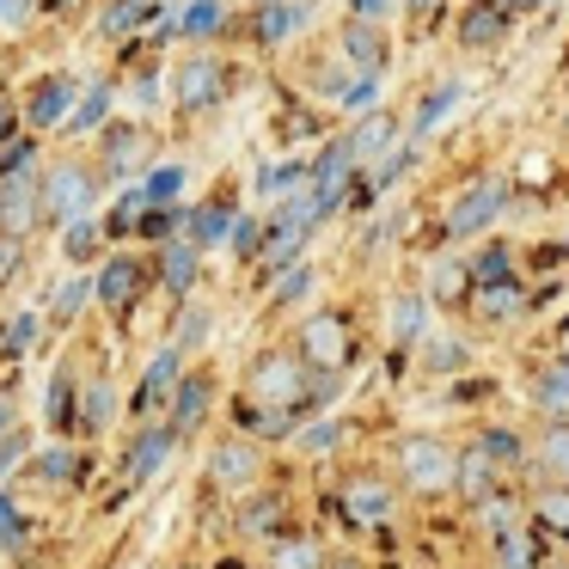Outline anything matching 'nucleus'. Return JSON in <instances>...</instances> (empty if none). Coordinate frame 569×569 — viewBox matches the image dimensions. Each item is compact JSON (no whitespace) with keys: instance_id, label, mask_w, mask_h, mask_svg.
<instances>
[{"instance_id":"1","label":"nucleus","mask_w":569,"mask_h":569,"mask_svg":"<svg viewBox=\"0 0 569 569\" xmlns=\"http://www.w3.org/2000/svg\"><path fill=\"white\" fill-rule=\"evenodd\" d=\"M31 166H38L31 153H13L7 172H0V233H13V239H26L43 221V184Z\"/></svg>"},{"instance_id":"2","label":"nucleus","mask_w":569,"mask_h":569,"mask_svg":"<svg viewBox=\"0 0 569 569\" xmlns=\"http://www.w3.org/2000/svg\"><path fill=\"white\" fill-rule=\"evenodd\" d=\"M92 197H99V178H92L87 166H50V178H43V214H50V221H80V214H92Z\"/></svg>"},{"instance_id":"3","label":"nucleus","mask_w":569,"mask_h":569,"mask_svg":"<svg viewBox=\"0 0 569 569\" xmlns=\"http://www.w3.org/2000/svg\"><path fill=\"white\" fill-rule=\"evenodd\" d=\"M398 466H405V478L417 483V490H447V483L459 478V459L447 453L435 435H410V441L398 447Z\"/></svg>"},{"instance_id":"4","label":"nucleus","mask_w":569,"mask_h":569,"mask_svg":"<svg viewBox=\"0 0 569 569\" xmlns=\"http://www.w3.org/2000/svg\"><path fill=\"white\" fill-rule=\"evenodd\" d=\"M221 92H227V68L214 62V56L184 62V68H178V80H172V104H178V111H209V104H221Z\"/></svg>"},{"instance_id":"5","label":"nucleus","mask_w":569,"mask_h":569,"mask_svg":"<svg viewBox=\"0 0 569 569\" xmlns=\"http://www.w3.org/2000/svg\"><path fill=\"white\" fill-rule=\"evenodd\" d=\"M300 361L295 356H263L258 368H251V398H258V405H276V410H288L300 398Z\"/></svg>"},{"instance_id":"6","label":"nucleus","mask_w":569,"mask_h":569,"mask_svg":"<svg viewBox=\"0 0 569 569\" xmlns=\"http://www.w3.org/2000/svg\"><path fill=\"white\" fill-rule=\"evenodd\" d=\"M502 202H508V190L496 184V178H483L478 190H466V197H459L453 209H447V233H459V239H466V233H478V227H490Z\"/></svg>"},{"instance_id":"7","label":"nucleus","mask_w":569,"mask_h":569,"mask_svg":"<svg viewBox=\"0 0 569 569\" xmlns=\"http://www.w3.org/2000/svg\"><path fill=\"white\" fill-rule=\"evenodd\" d=\"M343 56H349V68L356 74H380L386 68V31H380V19H349L343 26Z\"/></svg>"},{"instance_id":"8","label":"nucleus","mask_w":569,"mask_h":569,"mask_svg":"<svg viewBox=\"0 0 569 569\" xmlns=\"http://www.w3.org/2000/svg\"><path fill=\"white\" fill-rule=\"evenodd\" d=\"M74 99H80L74 80H43V87L31 92V104H26L31 129H62L68 117H74Z\"/></svg>"},{"instance_id":"9","label":"nucleus","mask_w":569,"mask_h":569,"mask_svg":"<svg viewBox=\"0 0 569 569\" xmlns=\"http://www.w3.org/2000/svg\"><path fill=\"white\" fill-rule=\"evenodd\" d=\"M178 361H184V349H160L153 356V368H148V380H141V392H136V410L129 417H148V405H160L166 392H178Z\"/></svg>"},{"instance_id":"10","label":"nucleus","mask_w":569,"mask_h":569,"mask_svg":"<svg viewBox=\"0 0 569 569\" xmlns=\"http://www.w3.org/2000/svg\"><path fill=\"white\" fill-rule=\"evenodd\" d=\"M300 343H307V356L325 361V368H343V361H349V331L337 319H325V312H319V319H307V337H300Z\"/></svg>"},{"instance_id":"11","label":"nucleus","mask_w":569,"mask_h":569,"mask_svg":"<svg viewBox=\"0 0 569 569\" xmlns=\"http://www.w3.org/2000/svg\"><path fill=\"white\" fill-rule=\"evenodd\" d=\"M209 398H214V386L202 380V373H190V380H178V392H172V429L178 435H190L202 417H209Z\"/></svg>"},{"instance_id":"12","label":"nucleus","mask_w":569,"mask_h":569,"mask_svg":"<svg viewBox=\"0 0 569 569\" xmlns=\"http://www.w3.org/2000/svg\"><path fill=\"white\" fill-rule=\"evenodd\" d=\"M349 515H356L361 527H386V520H392V490L373 483V478H356L349 483Z\"/></svg>"},{"instance_id":"13","label":"nucleus","mask_w":569,"mask_h":569,"mask_svg":"<svg viewBox=\"0 0 569 569\" xmlns=\"http://www.w3.org/2000/svg\"><path fill=\"white\" fill-rule=\"evenodd\" d=\"M172 441H178V429H148V435H141L136 453H129V483L153 478V471L166 466V453H172Z\"/></svg>"},{"instance_id":"14","label":"nucleus","mask_w":569,"mask_h":569,"mask_svg":"<svg viewBox=\"0 0 569 569\" xmlns=\"http://www.w3.org/2000/svg\"><path fill=\"white\" fill-rule=\"evenodd\" d=\"M532 405H539L545 417H557V422L569 417V361H557V368H545L539 380H532Z\"/></svg>"},{"instance_id":"15","label":"nucleus","mask_w":569,"mask_h":569,"mask_svg":"<svg viewBox=\"0 0 569 569\" xmlns=\"http://www.w3.org/2000/svg\"><path fill=\"white\" fill-rule=\"evenodd\" d=\"M136 288H141L136 258H111V263H104V276H99V300H104V307H129Z\"/></svg>"},{"instance_id":"16","label":"nucleus","mask_w":569,"mask_h":569,"mask_svg":"<svg viewBox=\"0 0 569 569\" xmlns=\"http://www.w3.org/2000/svg\"><path fill=\"white\" fill-rule=\"evenodd\" d=\"M214 478L227 483V490H246L251 478H258V453H251V447H214Z\"/></svg>"},{"instance_id":"17","label":"nucleus","mask_w":569,"mask_h":569,"mask_svg":"<svg viewBox=\"0 0 569 569\" xmlns=\"http://www.w3.org/2000/svg\"><path fill=\"white\" fill-rule=\"evenodd\" d=\"M160 276H166V288H172V295H184V288L197 282V239H172V246H166V258H160Z\"/></svg>"},{"instance_id":"18","label":"nucleus","mask_w":569,"mask_h":569,"mask_svg":"<svg viewBox=\"0 0 569 569\" xmlns=\"http://www.w3.org/2000/svg\"><path fill=\"white\" fill-rule=\"evenodd\" d=\"M104 111H111V87H104V80H92V87L74 99V117H68V129H99Z\"/></svg>"},{"instance_id":"19","label":"nucleus","mask_w":569,"mask_h":569,"mask_svg":"<svg viewBox=\"0 0 569 569\" xmlns=\"http://www.w3.org/2000/svg\"><path fill=\"white\" fill-rule=\"evenodd\" d=\"M233 221H239V214L227 209V202H209V209H197V221H190V239H197V246L227 239V233H233Z\"/></svg>"},{"instance_id":"20","label":"nucleus","mask_w":569,"mask_h":569,"mask_svg":"<svg viewBox=\"0 0 569 569\" xmlns=\"http://www.w3.org/2000/svg\"><path fill=\"white\" fill-rule=\"evenodd\" d=\"M184 184H190L184 166H153V172H148V202H153V209H166L172 197H184Z\"/></svg>"},{"instance_id":"21","label":"nucleus","mask_w":569,"mask_h":569,"mask_svg":"<svg viewBox=\"0 0 569 569\" xmlns=\"http://www.w3.org/2000/svg\"><path fill=\"white\" fill-rule=\"evenodd\" d=\"M478 307L490 312V319H515L520 307H527V295H520L515 282H483V295H478Z\"/></svg>"},{"instance_id":"22","label":"nucleus","mask_w":569,"mask_h":569,"mask_svg":"<svg viewBox=\"0 0 569 569\" xmlns=\"http://www.w3.org/2000/svg\"><path fill=\"white\" fill-rule=\"evenodd\" d=\"M178 31H184V38H214V31H221V7H214V0H190L184 13H178Z\"/></svg>"},{"instance_id":"23","label":"nucleus","mask_w":569,"mask_h":569,"mask_svg":"<svg viewBox=\"0 0 569 569\" xmlns=\"http://www.w3.org/2000/svg\"><path fill=\"white\" fill-rule=\"evenodd\" d=\"M300 184H307V166H300V160H282V166H270V172L258 178L263 197H295Z\"/></svg>"},{"instance_id":"24","label":"nucleus","mask_w":569,"mask_h":569,"mask_svg":"<svg viewBox=\"0 0 569 569\" xmlns=\"http://www.w3.org/2000/svg\"><path fill=\"white\" fill-rule=\"evenodd\" d=\"M422 331H429V307H422L417 295H405L392 307V337H405V343H410V337H422Z\"/></svg>"},{"instance_id":"25","label":"nucleus","mask_w":569,"mask_h":569,"mask_svg":"<svg viewBox=\"0 0 569 569\" xmlns=\"http://www.w3.org/2000/svg\"><path fill=\"white\" fill-rule=\"evenodd\" d=\"M386 141H392V123H386V117H361V129L349 136V153H356V160H368V153H380Z\"/></svg>"},{"instance_id":"26","label":"nucleus","mask_w":569,"mask_h":569,"mask_svg":"<svg viewBox=\"0 0 569 569\" xmlns=\"http://www.w3.org/2000/svg\"><path fill=\"white\" fill-rule=\"evenodd\" d=\"M539 466L551 471V478H569V429H551L539 447Z\"/></svg>"},{"instance_id":"27","label":"nucleus","mask_w":569,"mask_h":569,"mask_svg":"<svg viewBox=\"0 0 569 569\" xmlns=\"http://www.w3.org/2000/svg\"><path fill=\"white\" fill-rule=\"evenodd\" d=\"M295 26H300V7H263V38L270 43H282V38H295Z\"/></svg>"},{"instance_id":"28","label":"nucleus","mask_w":569,"mask_h":569,"mask_svg":"<svg viewBox=\"0 0 569 569\" xmlns=\"http://www.w3.org/2000/svg\"><path fill=\"white\" fill-rule=\"evenodd\" d=\"M111 417H117V392L111 386H92L87 392V429H111Z\"/></svg>"},{"instance_id":"29","label":"nucleus","mask_w":569,"mask_h":569,"mask_svg":"<svg viewBox=\"0 0 569 569\" xmlns=\"http://www.w3.org/2000/svg\"><path fill=\"white\" fill-rule=\"evenodd\" d=\"M453 104H459V87H441V92H435V99H429V104H422V111H417V136H429V129L441 123V117L453 111Z\"/></svg>"},{"instance_id":"30","label":"nucleus","mask_w":569,"mask_h":569,"mask_svg":"<svg viewBox=\"0 0 569 569\" xmlns=\"http://www.w3.org/2000/svg\"><path fill=\"white\" fill-rule=\"evenodd\" d=\"M87 300H92V282H87V276H74V282L56 288V312H62V319H74V312L87 307Z\"/></svg>"},{"instance_id":"31","label":"nucleus","mask_w":569,"mask_h":569,"mask_svg":"<svg viewBox=\"0 0 569 569\" xmlns=\"http://www.w3.org/2000/svg\"><path fill=\"white\" fill-rule=\"evenodd\" d=\"M92 246H99V221H92V214H80V221H68V258H87Z\"/></svg>"},{"instance_id":"32","label":"nucleus","mask_w":569,"mask_h":569,"mask_svg":"<svg viewBox=\"0 0 569 569\" xmlns=\"http://www.w3.org/2000/svg\"><path fill=\"white\" fill-rule=\"evenodd\" d=\"M26 545V520H19V508L0 496V551H19Z\"/></svg>"},{"instance_id":"33","label":"nucleus","mask_w":569,"mask_h":569,"mask_svg":"<svg viewBox=\"0 0 569 569\" xmlns=\"http://www.w3.org/2000/svg\"><path fill=\"white\" fill-rule=\"evenodd\" d=\"M104 153H111V172H129V160L141 153V136H136V129H117L111 148H104Z\"/></svg>"},{"instance_id":"34","label":"nucleus","mask_w":569,"mask_h":569,"mask_svg":"<svg viewBox=\"0 0 569 569\" xmlns=\"http://www.w3.org/2000/svg\"><path fill=\"white\" fill-rule=\"evenodd\" d=\"M405 166H410V148H392V153H386L380 172H373V197H380V190L392 184V178H405Z\"/></svg>"},{"instance_id":"35","label":"nucleus","mask_w":569,"mask_h":569,"mask_svg":"<svg viewBox=\"0 0 569 569\" xmlns=\"http://www.w3.org/2000/svg\"><path fill=\"white\" fill-rule=\"evenodd\" d=\"M502 38V19L496 13H466V43H490Z\"/></svg>"},{"instance_id":"36","label":"nucleus","mask_w":569,"mask_h":569,"mask_svg":"<svg viewBox=\"0 0 569 569\" xmlns=\"http://www.w3.org/2000/svg\"><path fill=\"white\" fill-rule=\"evenodd\" d=\"M539 515L551 520V527L569 532V490H545V496H539Z\"/></svg>"},{"instance_id":"37","label":"nucleus","mask_w":569,"mask_h":569,"mask_svg":"<svg viewBox=\"0 0 569 569\" xmlns=\"http://www.w3.org/2000/svg\"><path fill=\"white\" fill-rule=\"evenodd\" d=\"M422 356H429V368H453L459 343H453V337H422Z\"/></svg>"},{"instance_id":"38","label":"nucleus","mask_w":569,"mask_h":569,"mask_svg":"<svg viewBox=\"0 0 569 569\" xmlns=\"http://www.w3.org/2000/svg\"><path fill=\"white\" fill-rule=\"evenodd\" d=\"M276 569H319V551H312V545H282V551H276Z\"/></svg>"},{"instance_id":"39","label":"nucleus","mask_w":569,"mask_h":569,"mask_svg":"<svg viewBox=\"0 0 569 569\" xmlns=\"http://www.w3.org/2000/svg\"><path fill=\"white\" fill-rule=\"evenodd\" d=\"M307 282H312V270H307V263H295V270L276 282V300H300V295H307Z\"/></svg>"},{"instance_id":"40","label":"nucleus","mask_w":569,"mask_h":569,"mask_svg":"<svg viewBox=\"0 0 569 569\" xmlns=\"http://www.w3.org/2000/svg\"><path fill=\"white\" fill-rule=\"evenodd\" d=\"M502 569H532V545L508 532V539H502Z\"/></svg>"},{"instance_id":"41","label":"nucleus","mask_w":569,"mask_h":569,"mask_svg":"<svg viewBox=\"0 0 569 569\" xmlns=\"http://www.w3.org/2000/svg\"><path fill=\"white\" fill-rule=\"evenodd\" d=\"M459 483H466V490H483V483H490V471H483V453H466V459H459Z\"/></svg>"},{"instance_id":"42","label":"nucleus","mask_w":569,"mask_h":569,"mask_svg":"<svg viewBox=\"0 0 569 569\" xmlns=\"http://www.w3.org/2000/svg\"><path fill=\"white\" fill-rule=\"evenodd\" d=\"M508 276V251H483L478 258V282H502Z\"/></svg>"},{"instance_id":"43","label":"nucleus","mask_w":569,"mask_h":569,"mask_svg":"<svg viewBox=\"0 0 569 569\" xmlns=\"http://www.w3.org/2000/svg\"><path fill=\"white\" fill-rule=\"evenodd\" d=\"M141 13H148L141 0H123V7H111V31H129V26H141Z\"/></svg>"},{"instance_id":"44","label":"nucleus","mask_w":569,"mask_h":569,"mask_svg":"<svg viewBox=\"0 0 569 569\" xmlns=\"http://www.w3.org/2000/svg\"><path fill=\"white\" fill-rule=\"evenodd\" d=\"M300 441H307V447H331V441H337V422H312Z\"/></svg>"},{"instance_id":"45","label":"nucleus","mask_w":569,"mask_h":569,"mask_svg":"<svg viewBox=\"0 0 569 569\" xmlns=\"http://www.w3.org/2000/svg\"><path fill=\"white\" fill-rule=\"evenodd\" d=\"M13 263H19V246H13V233H7V246H0V282L13 276Z\"/></svg>"},{"instance_id":"46","label":"nucleus","mask_w":569,"mask_h":569,"mask_svg":"<svg viewBox=\"0 0 569 569\" xmlns=\"http://www.w3.org/2000/svg\"><path fill=\"white\" fill-rule=\"evenodd\" d=\"M386 7L392 0H356V19H386Z\"/></svg>"},{"instance_id":"47","label":"nucleus","mask_w":569,"mask_h":569,"mask_svg":"<svg viewBox=\"0 0 569 569\" xmlns=\"http://www.w3.org/2000/svg\"><path fill=\"white\" fill-rule=\"evenodd\" d=\"M31 337H38V319H19V325H13V349L31 343Z\"/></svg>"},{"instance_id":"48","label":"nucleus","mask_w":569,"mask_h":569,"mask_svg":"<svg viewBox=\"0 0 569 569\" xmlns=\"http://www.w3.org/2000/svg\"><path fill=\"white\" fill-rule=\"evenodd\" d=\"M19 466V441H7V447H0V471H13Z\"/></svg>"},{"instance_id":"49","label":"nucleus","mask_w":569,"mask_h":569,"mask_svg":"<svg viewBox=\"0 0 569 569\" xmlns=\"http://www.w3.org/2000/svg\"><path fill=\"white\" fill-rule=\"evenodd\" d=\"M502 7H539V0H502Z\"/></svg>"},{"instance_id":"50","label":"nucleus","mask_w":569,"mask_h":569,"mask_svg":"<svg viewBox=\"0 0 569 569\" xmlns=\"http://www.w3.org/2000/svg\"><path fill=\"white\" fill-rule=\"evenodd\" d=\"M0 136H7V104H0Z\"/></svg>"},{"instance_id":"51","label":"nucleus","mask_w":569,"mask_h":569,"mask_svg":"<svg viewBox=\"0 0 569 569\" xmlns=\"http://www.w3.org/2000/svg\"><path fill=\"white\" fill-rule=\"evenodd\" d=\"M563 361H569V331H563Z\"/></svg>"},{"instance_id":"52","label":"nucleus","mask_w":569,"mask_h":569,"mask_svg":"<svg viewBox=\"0 0 569 569\" xmlns=\"http://www.w3.org/2000/svg\"><path fill=\"white\" fill-rule=\"evenodd\" d=\"M410 7H435V0H410Z\"/></svg>"}]
</instances>
